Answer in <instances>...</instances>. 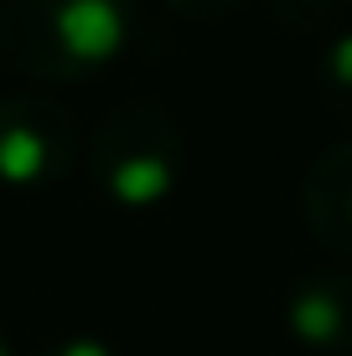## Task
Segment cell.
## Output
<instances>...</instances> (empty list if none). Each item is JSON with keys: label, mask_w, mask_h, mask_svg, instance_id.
Returning a JSON list of instances; mask_svg holds the SVG:
<instances>
[{"label": "cell", "mask_w": 352, "mask_h": 356, "mask_svg": "<svg viewBox=\"0 0 352 356\" xmlns=\"http://www.w3.org/2000/svg\"><path fill=\"white\" fill-rule=\"evenodd\" d=\"M135 42V0H0L6 63L36 83H83Z\"/></svg>", "instance_id": "obj_1"}, {"label": "cell", "mask_w": 352, "mask_h": 356, "mask_svg": "<svg viewBox=\"0 0 352 356\" xmlns=\"http://www.w3.org/2000/svg\"><path fill=\"white\" fill-rule=\"evenodd\" d=\"M93 186L125 212H155L187 181V140L161 104H125L93 134Z\"/></svg>", "instance_id": "obj_2"}, {"label": "cell", "mask_w": 352, "mask_h": 356, "mask_svg": "<svg viewBox=\"0 0 352 356\" xmlns=\"http://www.w3.org/2000/svg\"><path fill=\"white\" fill-rule=\"evenodd\" d=\"M72 155H78V129L57 98L21 93L0 104V186L6 191L57 186Z\"/></svg>", "instance_id": "obj_3"}, {"label": "cell", "mask_w": 352, "mask_h": 356, "mask_svg": "<svg viewBox=\"0 0 352 356\" xmlns=\"http://www.w3.org/2000/svg\"><path fill=\"white\" fill-rule=\"evenodd\" d=\"M285 330L316 356H352V279L306 274L285 294Z\"/></svg>", "instance_id": "obj_4"}, {"label": "cell", "mask_w": 352, "mask_h": 356, "mask_svg": "<svg viewBox=\"0 0 352 356\" xmlns=\"http://www.w3.org/2000/svg\"><path fill=\"white\" fill-rule=\"evenodd\" d=\"M300 217L321 248L352 259V140L321 150L300 176Z\"/></svg>", "instance_id": "obj_5"}, {"label": "cell", "mask_w": 352, "mask_h": 356, "mask_svg": "<svg viewBox=\"0 0 352 356\" xmlns=\"http://www.w3.org/2000/svg\"><path fill=\"white\" fill-rule=\"evenodd\" d=\"M316 83H321L326 108H332L337 119H352V31H342V36L326 42Z\"/></svg>", "instance_id": "obj_6"}, {"label": "cell", "mask_w": 352, "mask_h": 356, "mask_svg": "<svg viewBox=\"0 0 352 356\" xmlns=\"http://www.w3.org/2000/svg\"><path fill=\"white\" fill-rule=\"evenodd\" d=\"M166 6H171L176 16H187V21H223V16H234L238 6H249V0H166Z\"/></svg>", "instance_id": "obj_7"}, {"label": "cell", "mask_w": 352, "mask_h": 356, "mask_svg": "<svg viewBox=\"0 0 352 356\" xmlns=\"http://www.w3.org/2000/svg\"><path fill=\"white\" fill-rule=\"evenodd\" d=\"M42 356H114V346H109L104 336H89V330H78V336H63L52 341Z\"/></svg>", "instance_id": "obj_8"}, {"label": "cell", "mask_w": 352, "mask_h": 356, "mask_svg": "<svg viewBox=\"0 0 352 356\" xmlns=\"http://www.w3.org/2000/svg\"><path fill=\"white\" fill-rule=\"evenodd\" d=\"M0 356H16V346H10V336H6V325H0Z\"/></svg>", "instance_id": "obj_9"}]
</instances>
